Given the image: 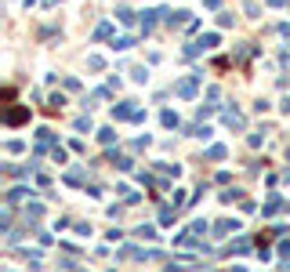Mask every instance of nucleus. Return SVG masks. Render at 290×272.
Returning a JSON list of instances; mask_svg holds the SVG:
<instances>
[{
    "label": "nucleus",
    "mask_w": 290,
    "mask_h": 272,
    "mask_svg": "<svg viewBox=\"0 0 290 272\" xmlns=\"http://www.w3.org/2000/svg\"><path fill=\"white\" fill-rule=\"evenodd\" d=\"M26 116H29V112H26V109H11V112H7V124H22Z\"/></svg>",
    "instance_id": "f257e3e1"
}]
</instances>
